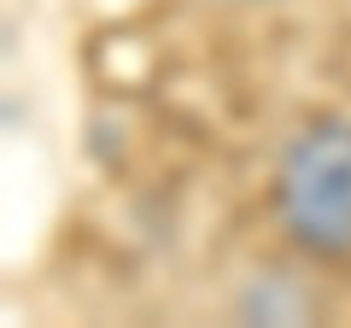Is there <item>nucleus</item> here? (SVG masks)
Here are the masks:
<instances>
[{
	"label": "nucleus",
	"instance_id": "nucleus-1",
	"mask_svg": "<svg viewBox=\"0 0 351 328\" xmlns=\"http://www.w3.org/2000/svg\"><path fill=\"white\" fill-rule=\"evenodd\" d=\"M276 223L311 258H351V117H316L276 164Z\"/></svg>",
	"mask_w": 351,
	"mask_h": 328
}]
</instances>
